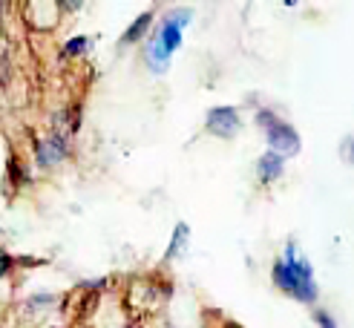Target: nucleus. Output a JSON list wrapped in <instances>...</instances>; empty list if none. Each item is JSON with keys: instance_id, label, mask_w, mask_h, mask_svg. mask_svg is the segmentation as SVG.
<instances>
[{"instance_id": "obj_1", "label": "nucleus", "mask_w": 354, "mask_h": 328, "mask_svg": "<svg viewBox=\"0 0 354 328\" xmlns=\"http://www.w3.org/2000/svg\"><path fill=\"white\" fill-rule=\"evenodd\" d=\"M190 21H193V9L176 6V9H170V12L162 17V23L156 26L153 38H150L147 46H145V61H147V66L153 69L156 75H165V73H167L173 55H176V52H179V46H182L185 29H187Z\"/></svg>"}, {"instance_id": "obj_2", "label": "nucleus", "mask_w": 354, "mask_h": 328, "mask_svg": "<svg viewBox=\"0 0 354 328\" xmlns=\"http://www.w3.org/2000/svg\"><path fill=\"white\" fill-rule=\"evenodd\" d=\"M274 285L279 291H286L288 297L299 300V302H314L317 300V282H314L311 262L297 251L294 242H288L286 256L274 265Z\"/></svg>"}, {"instance_id": "obj_3", "label": "nucleus", "mask_w": 354, "mask_h": 328, "mask_svg": "<svg viewBox=\"0 0 354 328\" xmlns=\"http://www.w3.org/2000/svg\"><path fill=\"white\" fill-rule=\"evenodd\" d=\"M259 124L265 130V142H268V150L277 155H297L299 153V135L297 130L288 124V121L277 118L274 113H259Z\"/></svg>"}, {"instance_id": "obj_4", "label": "nucleus", "mask_w": 354, "mask_h": 328, "mask_svg": "<svg viewBox=\"0 0 354 328\" xmlns=\"http://www.w3.org/2000/svg\"><path fill=\"white\" fill-rule=\"evenodd\" d=\"M205 127H207L210 135H216V138H234L239 133V127H242L239 110L236 107H214V110H207Z\"/></svg>"}, {"instance_id": "obj_5", "label": "nucleus", "mask_w": 354, "mask_h": 328, "mask_svg": "<svg viewBox=\"0 0 354 328\" xmlns=\"http://www.w3.org/2000/svg\"><path fill=\"white\" fill-rule=\"evenodd\" d=\"M64 155H66V135H46L35 142V162L41 167H52L64 162Z\"/></svg>"}, {"instance_id": "obj_6", "label": "nucleus", "mask_w": 354, "mask_h": 328, "mask_svg": "<svg viewBox=\"0 0 354 328\" xmlns=\"http://www.w3.org/2000/svg\"><path fill=\"white\" fill-rule=\"evenodd\" d=\"M282 170H286V159H282V155H277V153H271V150L257 162V176H259V182H265V184L277 182V179L282 176Z\"/></svg>"}, {"instance_id": "obj_7", "label": "nucleus", "mask_w": 354, "mask_h": 328, "mask_svg": "<svg viewBox=\"0 0 354 328\" xmlns=\"http://www.w3.org/2000/svg\"><path fill=\"white\" fill-rule=\"evenodd\" d=\"M187 242H190V228H187V222H179L173 228V236H170V245H167L165 259H179L187 251Z\"/></svg>"}, {"instance_id": "obj_8", "label": "nucleus", "mask_w": 354, "mask_h": 328, "mask_svg": "<svg viewBox=\"0 0 354 328\" xmlns=\"http://www.w3.org/2000/svg\"><path fill=\"white\" fill-rule=\"evenodd\" d=\"M150 23H153V12L138 15L136 21L130 23V29L121 35V44H136V41H141V35H145V32L150 29Z\"/></svg>"}, {"instance_id": "obj_9", "label": "nucleus", "mask_w": 354, "mask_h": 328, "mask_svg": "<svg viewBox=\"0 0 354 328\" xmlns=\"http://www.w3.org/2000/svg\"><path fill=\"white\" fill-rule=\"evenodd\" d=\"M86 49H90V38H86V35H78V38H69L64 44V55H84Z\"/></svg>"}, {"instance_id": "obj_10", "label": "nucleus", "mask_w": 354, "mask_h": 328, "mask_svg": "<svg viewBox=\"0 0 354 328\" xmlns=\"http://www.w3.org/2000/svg\"><path fill=\"white\" fill-rule=\"evenodd\" d=\"M9 271H12V256L6 251H0V280L9 276Z\"/></svg>"}, {"instance_id": "obj_11", "label": "nucleus", "mask_w": 354, "mask_h": 328, "mask_svg": "<svg viewBox=\"0 0 354 328\" xmlns=\"http://www.w3.org/2000/svg\"><path fill=\"white\" fill-rule=\"evenodd\" d=\"M317 322H320V328H337V325L331 322V317H328V314H323V311L317 314Z\"/></svg>"}]
</instances>
